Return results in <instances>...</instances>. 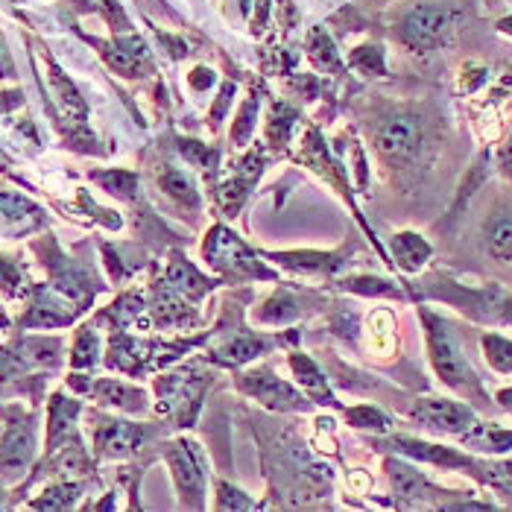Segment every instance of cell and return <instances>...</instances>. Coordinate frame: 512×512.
I'll use <instances>...</instances> for the list:
<instances>
[{
  "label": "cell",
  "mask_w": 512,
  "mask_h": 512,
  "mask_svg": "<svg viewBox=\"0 0 512 512\" xmlns=\"http://www.w3.org/2000/svg\"><path fill=\"white\" fill-rule=\"evenodd\" d=\"M457 18L448 6H419L401 21V41L413 50H434L451 36Z\"/></svg>",
  "instance_id": "6da1fadb"
},
{
  "label": "cell",
  "mask_w": 512,
  "mask_h": 512,
  "mask_svg": "<svg viewBox=\"0 0 512 512\" xmlns=\"http://www.w3.org/2000/svg\"><path fill=\"white\" fill-rule=\"evenodd\" d=\"M428 343H431V360H434L439 378L454 390H466L472 384V372L460 355V349L454 346L451 334L445 331V325L431 316H428Z\"/></svg>",
  "instance_id": "7a4b0ae2"
},
{
  "label": "cell",
  "mask_w": 512,
  "mask_h": 512,
  "mask_svg": "<svg viewBox=\"0 0 512 512\" xmlns=\"http://www.w3.org/2000/svg\"><path fill=\"white\" fill-rule=\"evenodd\" d=\"M422 138H425V129L419 118H410V115H401L393 118L381 132H378V150L381 156L387 158L390 164H410L413 158L419 156L422 150Z\"/></svg>",
  "instance_id": "3957f363"
},
{
  "label": "cell",
  "mask_w": 512,
  "mask_h": 512,
  "mask_svg": "<svg viewBox=\"0 0 512 512\" xmlns=\"http://www.w3.org/2000/svg\"><path fill=\"white\" fill-rule=\"evenodd\" d=\"M410 416L416 422H422L425 428H434L442 434H463L474 425V413L469 407L457 404V401H445V398H428V401H419Z\"/></svg>",
  "instance_id": "277c9868"
},
{
  "label": "cell",
  "mask_w": 512,
  "mask_h": 512,
  "mask_svg": "<svg viewBox=\"0 0 512 512\" xmlns=\"http://www.w3.org/2000/svg\"><path fill=\"white\" fill-rule=\"evenodd\" d=\"M33 457V434L27 425H15L0 445V474L18 477Z\"/></svg>",
  "instance_id": "5b68a950"
},
{
  "label": "cell",
  "mask_w": 512,
  "mask_h": 512,
  "mask_svg": "<svg viewBox=\"0 0 512 512\" xmlns=\"http://www.w3.org/2000/svg\"><path fill=\"white\" fill-rule=\"evenodd\" d=\"M167 460H170V469H173L179 489L185 495H197L199 498L202 495V469H199V460L197 454L191 451V445H185V442L170 445Z\"/></svg>",
  "instance_id": "8992f818"
},
{
  "label": "cell",
  "mask_w": 512,
  "mask_h": 512,
  "mask_svg": "<svg viewBox=\"0 0 512 512\" xmlns=\"http://www.w3.org/2000/svg\"><path fill=\"white\" fill-rule=\"evenodd\" d=\"M486 249L498 261H512V211H501L486 223Z\"/></svg>",
  "instance_id": "52a82bcc"
},
{
  "label": "cell",
  "mask_w": 512,
  "mask_h": 512,
  "mask_svg": "<svg viewBox=\"0 0 512 512\" xmlns=\"http://www.w3.org/2000/svg\"><path fill=\"white\" fill-rule=\"evenodd\" d=\"M393 252H395V258H398V264H401L404 270H410V273H416V270L431 258V246H428V240H425V237L413 235V232H404V235L395 237Z\"/></svg>",
  "instance_id": "ba28073f"
},
{
  "label": "cell",
  "mask_w": 512,
  "mask_h": 512,
  "mask_svg": "<svg viewBox=\"0 0 512 512\" xmlns=\"http://www.w3.org/2000/svg\"><path fill=\"white\" fill-rule=\"evenodd\" d=\"M243 387H246L249 393L258 395L261 401H267V404H276V407H284V404L296 401L293 390H290L287 384L276 381V378H270V375H249V378L243 381Z\"/></svg>",
  "instance_id": "9c48e42d"
},
{
  "label": "cell",
  "mask_w": 512,
  "mask_h": 512,
  "mask_svg": "<svg viewBox=\"0 0 512 512\" xmlns=\"http://www.w3.org/2000/svg\"><path fill=\"white\" fill-rule=\"evenodd\" d=\"M138 436L141 434H138L132 425H120V422H112V425H106V428L100 431V448H103L106 454H120V451H129V448H135Z\"/></svg>",
  "instance_id": "30bf717a"
},
{
  "label": "cell",
  "mask_w": 512,
  "mask_h": 512,
  "mask_svg": "<svg viewBox=\"0 0 512 512\" xmlns=\"http://www.w3.org/2000/svg\"><path fill=\"white\" fill-rule=\"evenodd\" d=\"M483 349H486V360L498 372H510L512 375V340H504L498 334H486L483 337Z\"/></svg>",
  "instance_id": "8fae6325"
},
{
  "label": "cell",
  "mask_w": 512,
  "mask_h": 512,
  "mask_svg": "<svg viewBox=\"0 0 512 512\" xmlns=\"http://www.w3.org/2000/svg\"><path fill=\"white\" fill-rule=\"evenodd\" d=\"M161 185H164V191H167L170 197L182 199V202H188V205H194V202H197V194H194L191 182H188L185 176H179V173H167V176H161Z\"/></svg>",
  "instance_id": "7c38bea8"
},
{
  "label": "cell",
  "mask_w": 512,
  "mask_h": 512,
  "mask_svg": "<svg viewBox=\"0 0 512 512\" xmlns=\"http://www.w3.org/2000/svg\"><path fill=\"white\" fill-rule=\"evenodd\" d=\"M27 211H36L27 199L12 197V194H0V214L9 220V223H21L27 217Z\"/></svg>",
  "instance_id": "4fadbf2b"
},
{
  "label": "cell",
  "mask_w": 512,
  "mask_h": 512,
  "mask_svg": "<svg viewBox=\"0 0 512 512\" xmlns=\"http://www.w3.org/2000/svg\"><path fill=\"white\" fill-rule=\"evenodd\" d=\"M293 369H296L299 381L311 387V393H325V381L319 378V372H316L314 363H311L308 357H293Z\"/></svg>",
  "instance_id": "5bb4252c"
},
{
  "label": "cell",
  "mask_w": 512,
  "mask_h": 512,
  "mask_svg": "<svg viewBox=\"0 0 512 512\" xmlns=\"http://www.w3.org/2000/svg\"><path fill=\"white\" fill-rule=\"evenodd\" d=\"M97 395H100L106 404H123V407H135L132 401H135V398H141L138 393L126 390V387H120V384H112V381L100 384V387H97Z\"/></svg>",
  "instance_id": "9a60e30c"
},
{
  "label": "cell",
  "mask_w": 512,
  "mask_h": 512,
  "mask_svg": "<svg viewBox=\"0 0 512 512\" xmlns=\"http://www.w3.org/2000/svg\"><path fill=\"white\" fill-rule=\"evenodd\" d=\"M311 56H314L319 65H334V62H337L334 41L328 39L322 30H316L314 36H311Z\"/></svg>",
  "instance_id": "2e32d148"
},
{
  "label": "cell",
  "mask_w": 512,
  "mask_h": 512,
  "mask_svg": "<svg viewBox=\"0 0 512 512\" xmlns=\"http://www.w3.org/2000/svg\"><path fill=\"white\" fill-rule=\"evenodd\" d=\"M357 68L363 74H384V65H381V50L378 47H360L355 56H352Z\"/></svg>",
  "instance_id": "e0dca14e"
},
{
  "label": "cell",
  "mask_w": 512,
  "mask_h": 512,
  "mask_svg": "<svg viewBox=\"0 0 512 512\" xmlns=\"http://www.w3.org/2000/svg\"><path fill=\"white\" fill-rule=\"evenodd\" d=\"M100 182L120 197H132L135 194V176L132 173H103Z\"/></svg>",
  "instance_id": "ac0fdd59"
},
{
  "label": "cell",
  "mask_w": 512,
  "mask_h": 512,
  "mask_svg": "<svg viewBox=\"0 0 512 512\" xmlns=\"http://www.w3.org/2000/svg\"><path fill=\"white\" fill-rule=\"evenodd\" d=\"M477 442H480L486 451H507V448H512V434L498 431V428H486L483 434H477Z\"/></svg>",
  "instance_id": "d6986e66"
},
{
  "label": "cell",
  "mask_w": 512,
  "mask_h": 512,
  "mask_svg": "<svg viewBox=\"0 0 512 512\" xmlns=\"http://www.w3.org/2000/svg\"><path fill=\"white\" fill-rule=\"evenodd\" d=\"M349 419L355 422L357 428H387V419L378 413V410H372V407H357V410H352L349 413Z\"/></svg>",
  "instance_id": "ffe728a7"
},
{
  "label": "cell",
  "mask_w": 512,
  "mask_h": 512,
  "mask_svg": "<svg viewBox=\"0 0 512 512\" xmlns=\"http://www.w3.org/2000/svg\"><path fill=\"white\" fill-rule=\"evenodd\" d=\"M94 352H97V340H94V334H82L77 343V352H74V363L77 366H85V363H91L94 360Z\"/></svg>",
  "instance_id": "44dd1931"
},
{
  "label": "cell",
  "mask_w": 512,
  "mask_h": 512,
  "mask_svg": "<svg viewBox=\"0 0 512 512\" xmlns=\"http://www.w3.org/2000/svg\"><path fill=\"white\" fill-rule=\"evenodd\" d=\"M229 355H232V360H246V357L258 355V343H246V340H240V343H235V346L229 349Z\"/></svg>",
  "instance_id": "7402d4cb"
},
{
  "label": "cell",
  "mask_w": 512,
  "mask_h": 512,
  "mask_svg": "<svg viewBox=\"0 0 512 512\" xmlns=\"http://www.w3.org/2000/svg\"><path fill=\"white\" fill-rule=\"evenodd\" d=\"M15 284H18V273H15L9 264H3V261H0V287L15 290Z\"/></svg>",
  "instance_id": "603a6c76"
},
{
  "label": "cell",
  "mask_w": 512,
  "mask_h": 512,
  "mask_svg": "<svg viewBox=\"0 0 512 512\" xmlns=\"http://www.w3.org/2000/svg\"><path fill=\"white\" fill-rule=\"evenodd\" d=\"M191 85H194V88H205V85H211V74H208L205 68H197V71H194V77H191Z\"/></svg>",
  "instance_id": "cb8c5ba5"
},
{
  "label": "cell",
  "mask_w": 512,
  "mask_h": 512,
  "mask_svg": "<svg viewBox=\"0 0 512 512\" xmlns=\"http://www.w3.org/2000/svg\"><path fill=\"white\" fill-rule=\"evenodd\" d=\"M495 477H498V480H507V483H512V460L510 463H504V466H498V469H495Z\"/></svg>",
  "instance_id": "d4e9b609"
},
{
  "label": "cell",
  "mask_w": 512,
  "mask_h": 512,
  "mask_svg": "<svg viewBox=\"0 0 512 512\" xmlns=\"http://www.w3.org/2000/svg\"><path fill=\"white\" fill-rule=\"evenodd\" d=\"M501 316H504V319L512 325V296H507V299L501 302Z\"/></svg>",
  "instance_id": "484cf974"
},
{
  "label": "cell",
  "mask_w": 512,
  "mask_h": 512,
  "mask_svg": "<svg viewBox=\"0 0 512 512\" xmlns=\"http://www.w3.org/2000/svg\"><path fill=\"white\" fill-rule=\"evenodd\" d=\"M498 401H501V404H504L507 410H512V390H504V393L498 395Z\"/></svg>",
  "instance_id": "4316f807"
},
{
  "label": "cell",
  "mask_w": 512,
  "mask_h": 512,
  "mask_svg": "<svg viewBox=\"0 0 512 512\" xmlns=\"http://www.w3.org/2000/svg\"><path fill=\"white\" fill-rule=\"evenodd\" d=\"M501 33H510L512 36V18H504V21H501Z\"/></svg>",
  "instance_id": "83f0119b"
},
{
  "label": "cell",
  "mask_w": 512,
  "mask_h": 512,
  "mask_svg": "<svg viewBox=\"0 0 512 512\" xmlns=\"http://www.w3.org/2000/svg\"><path fill=\"white\" fill-rule=\"evenodd\" d=\"M0 164H6V158H3V156H0Z\"/></svg>",
  "instance_id": "f1b7e54d"
}]
</instances>
